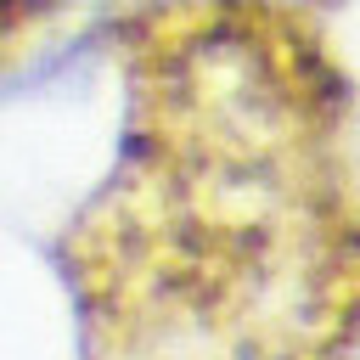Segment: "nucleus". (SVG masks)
<instances>
[{
  "mask_svg": "<svg viewBox=\"0 0 360 360\" xmlns=\"http://www.w3.org/2000/svg\"><path fill=\"white\" fill-rule=\"evenodd\" d=\"M124 146L56 236L84 360H360V90L304 0H129Z\"/></svg>",
  "mask_w": 360,
  "mask_h": 360,
  "instance_id": "1",
  "label": "nucleus"
},
{
  "mask_svg": "<svg viewBox=\"0 0 360 360\" xmlns=\"http://www.w3.org/2000/svg\"><path fill=\"white\" fill-rule=\"evenodd\" d=\"M68 0H0V79L39 51V39L56 28Z\"/></svg>",
  "mask_w": 360,
  "mask_h": 360,
  "instance_id": "2",
  "label": "nucleus"
}]
</instances>
